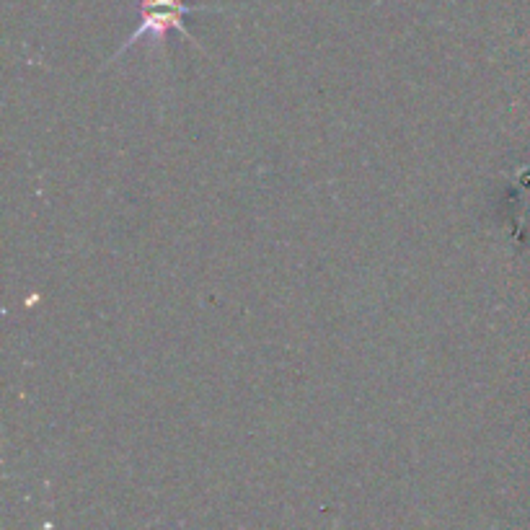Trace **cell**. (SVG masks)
I'll use <instances>...</instances> for the list:
<instances>
[{
    "mask_svg": "<svg viewBox=\"0 0 530 530\" xmlns=\"http://www.w3.org/2000/svg\"><path fill=\"white\" fill-rule=\"evenodd\" d=\"M202 8L205 6H187L184 0H140V13H143V16H140V26L135 29V34L122 44V50L117 52V57L145 37L161 42L171 29H176L181 37L192 39L194 42L187 24H184V19H187L192 11H202Z\"/></svg>",
    "mask_w": 530,
    "mask_h": 530,
    "instance_id": "1",
    "label": "cell"
}]
</instances>
